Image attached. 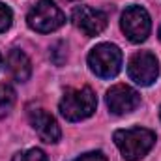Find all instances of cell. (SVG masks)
Returning a JSON list of instances; mask_svg holds the SVG:
<instances>
[{"label": "cell", "instance_id": "6da1fadb", "mask_svg": "<svg viewBox=\"0 0 161 161\" xmlns=\"http://www.w3.org/2000/svg\"><path fill=\"white\" fill-rule=\"evenodd\" d=\"M114 144L125 161L142 159L156 144V133L146 127H129L114 131Z\"/></svg>", "mask_w": 161, "mask_h": 161}, {"label": "cell", "instance_id": "7a4b0ae2", "mask_svg": "<svg viewBox=\"0 0 161 161\" xmlns=\"http://www.w3.org/2000/svg\"><path fill=\"white\" fill-rule=\"evenodd\" d=\"M97 107V97L92 88H68L60 99V114L69 122H80L94 114Z\"/></svg>", "mask_w": 161, "mask_h": 161}, {"label": "cell", "instance_id": "3957f363", "mask_svg": "<svg viewBox=\"0 0 161 161\" xmlns=\"http://www.w3.org/2000/svg\"><path fill=\"white\" fill-rule=\"evenodd\" d=\"M90 69L101 79H113L122 68V51L113 43H99L88 54Z\"/></svg>", "mask_w": 161, "mask_h": 161}, {"label": "cell", "instance_id": "277c9868", "mask_svg": "<svg viewBox=\"0 0 161 161\" xmlns=\"http://www.w3.org/2000/svg\"><path fill=\"white\" fill-rule=\"evenodd\" d=\"M26 23L32 30L41 32V34H49L58 30L64 23H66V15L62 13V9L51 2V0H40L26 15Z\"/></svg>", "mask_w": 161, "mask_h": 161}, {"label": "cell", "instance_id": "5b68a950", "mask_svg": "<svg viewBox=\"0 0 161 161\" xmlns=\"http://www.w3.org/2000/svg\"><path fill=\"white\" fill-rule=\"evenodd\" d=\"M122 32L125 34V38L133 43H141L150 36L152 30V21L150 15L144 8L141 6H129L125 8V11L122 13L120 21Z\"/></svg>", "mask_w": 161, "mask_h": 161}, {"label": "cell", "instance_id": "8992f818", "mask_svg": "<svg viewBox=\"0 0 161 161\" xmlns=\"http://www.w3.org/2000/svg\"><path fill=\"white\" fill-rule=\"evenodd\" d=\"M127 75H129V79L133 80L135 84H139V86H150L154 80L158 79V75H159L158 58L152 53H148V51L135 53L129 58Z\"/></svg>", "mask_w": 161, "mask_h": 161}, {"label": "cell", "instance_id": "52a82bcc", "mask_svg": "<svg viewBox=\"0 0 161 161\" xmlns=\"http://www.w3.org/2000/svg\"><path fill=\"white\" fill-rule=\"evenodd\" d=\"M107 107L113 114H127L135 111L141 103V96L127 84H114L105 96Z\"/></svg>", "mask_w": 161, "mask_h": 161}, {"label": "cell", "instance_id": "ba28073f", "mask_svg": "<svg viewBox=\"0 0 161 161\" xmlns=\"http://www.w3.org/2000/svg\"><path fill=\"white\" fill-rule=\"evenodd\" d=\"M75 26L84 36H97L107 26V15L101 9H94L90 6H79L73 9L71 15Z\"/></svg>", "mask_w": 161, "mask_h": 161}, {"label": "cell", "instance_id": "9c48e42d", "mask_svg": "<svg viewBox=\"0 0 161 161\" xmlns=\"http://www.w3.org/2000/svg\"><path fill=\"white\" fill-rule=\"evenodd\" d=\"M28 118H30V124L34 127V131L38 133L43 142H58L60 137H62V131L58 127L56 120L45 111V109H32L28 113Z\"/></svg>", "mask_w": 161, "mask_h": 161}, {"label": "cell", "instance_id": "30bf717a", "mask_svg": "<svg viewBox=\"0 0 161 161\" xmlns=\"http://www.w3.org/2000/svg\"><path fill=\"white\" fill-rule=\"evenodd\" d=\"M8 69H9V73L13 75L15 80L25 82V80H28L30 73H32V64H30L28 56L23 51L13 49L8 54Z\"/></svg>", "mask_w": 161, "mask_h": 161}, {"label": "cell", "instance_id": "8fae6325", "mask_svg": "<svg viewBox=\"0 0 161 161\" xmlns=\"http://www.w3.org/2000/svg\"><path fill=\"white\" fill-rule=\"evenodd\" d=\"M15 105V90L9 84H0V118L9 114Z\"/></svg>", "mask_w": 161, "mask_h": 161}, {"label": "cell", "instance_id": "7c38bea8", "mask_svg": "<svg viewBox=\"0 0 161 161\" xmlns=\"http://www.w3.org/2000/svg\"><path fill=\"white\" fill-rule=\"evenodd\" d=\"M11 161H49L45 152L40 148H30V150H25V152H19L13 156Z\"/></svg>", "mask_w": 161, "mask_h": 161}, {"label": "cell", "instance_id": "4fadbf2b", "mask_svg": "<svg viewBox=\"0 0 161 161\" xmlns=\"http://www.w3.org/2000/svg\"><path fill=\"white\" fill-rule=\"evenodd\" d=\"M11 21H13V13L11 9L0 2V32H6L9 26H11Z\"/></svg>", "mask_w": 161, "mask_h": 161}, {"label": "cell", "instance_id": "5bb4252c", "mask_svg": "<svg viewBox=\"0 0 161 161\" xmlns=\"http://www.w3.org/2000/svg\"><path fill=\"white\" fill-rule=\"evenodd\" d=\"M75 161H107V158L103 152H86V154L79 156Z\"/></svg>", "mask_w": 161, "mask_h": 161}, {"label": "cell", "instance_id": "9a60e30c", "mask_svg": "<svg viewBox=\"0 0 161 161\" xmlns=\"http://www.w3.org/2000/svg\"><path fill=\"white\" fill-rule=\"evenodd\" d=\"M64 2H75V0H64Z\"/></svg>", "mask_w": 161, "mask_h": 161}, {"label": "cell", "instance_id": "2e32d148", "mask_svg": "<svg viewBox=\"0 0 161 161\" xmlns=\"http://www.w3.org/2000/svg\"><path fill=\"white\" fill-rule=\"evenodd\" d=\"M159 40H161V26H159Z\"/></svg>", "mask_w": 161, "mask_h": 161}, {"label": "cell", "instance_id": "e0dca14e", "mask_svg": "<svg viewBox=\"0 0 161 161\" xmlns=\"http://www.w3.org/2000/svg\"><path fill=\"white\" fill-rule=\"evenodd\" d=\"M159 118H161V107H159Z\"/></svg>", "mask_w": 161, "mask_h": 161}, {"label": "cell", "instance_id": "ac0fdd59", "mask_svg": "<svg viewBox=\"0 0 161 161\" xmlns=\"http://www.w3.org/2000/svg\"><path fill=\"white\" fill-rule=\"evenodd\" d=\"M0 60H2V56H0Z\"/></svg>", "mask_w": 161, "mask_h": 161}]
</instances>
